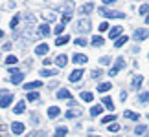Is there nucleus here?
<instances>
[{
	"mask_svg": "<svg viewBox=\"0 0 149 137\" xmlns=\"http://www.w3.org/2000/svg\"><path fill=\"white\" fill-rule=\"evenodd\" d=\"M100 15L107 16V18H125V13L122 11H112V9H107V8H100Z\"/></svg>",
	"mask_w": 149,
	"mask_h": 137,
	"instance_id": "1",
	"label": "nucleus"
},
{
	"mask_svg": "<svg viewBox=\"0 0 149 137\" xmlns=\"http://www.w3.org/2000/svg\"><path fill=\"white\" fill-rule=\"evenodd\" d=\"M123 66H125V60H123V57H118V59H116V64H114V66L111 68L109 75H111V77H116V75H118V71L122 70Z\"/></svg>",
	"mask_w": 149,
	"mask_h": 137,
	"instance_id": "2",
	"label": "nucleus"
},
{
	"mask_svg": "<svg viewBox=\"0 0 149 137\" xmlns=\"http://www.w3.org/2000/svg\"><path fill=\"white\" fill-rule=\"evenodd\" d=\"M77 29L81 31V33L90 31V20H88V18H81V20L77 22Z\"/></svg>",
	"mask_w": 149,
	"mask_h": 137,
	"instance_id": "3",
	"label": "nucleus"
},
{
	"mask_svg": "<svg viewBox=\"0 0 149 137\" xmlns=\"http://www.w3.org/2000/svg\"><path fill=\"white\" fill-rule=\"evenodd\" d=\"M24 130H26V126H24L22 123H11V132H13L15 135L24 134Z\"/></svg>",
	"mask_w": 149,
	"mask_h": 137,
	"instance_id": "4",
	"label": "nucleus"
},
{
	"mask_svg": "<svg viewBox=\"0 0 149 137\" xmlns=\"http://www.w3.org/2000/svg\"><path fill=\"white\" fill-rule=\"evenodd\" d=\"M11 101H13V95L11 93H6V97H0V108H9Z\"/></svg>",
	"mask_w": 149,
	"mask_h": 137,
	"instance_id": "5",
	"label": "nucleus"
},
{
	"mask_svg": "<svg viewBox=\"0 0 149 137\" xmlns=\"http://www.w3.org/2000/svg\"><path fill=\"white\" fill-rule=\"evenodd\" d=\"M147 37H149V31L144 29V27H140V29L134 31V38H136V40H146Z\"/></svg>",
	"mask_w": 149,
	"mask_h": 137,
	"instance_id": "6",
	"label": "nucleus"
},
{
	"mask_svg": "<svg viewBox=\"0 0 149 137\" xmlns=\"http://www.w3.org/2000/svg\"><path fill=\"white\" fill-rule=\"evenodd\" d=\"M123 33V27L122 26H114L111 31H109V37L111 38H120V35Z\"/></svg>",
	"mask_w": 149,
	"mask_h": 137,
	"instance_id": "7",
	"label": "nucleus"
},
{
	"mask_svg": "<svg viewBox=\"0 0 149 137\" xmlns=\"http://www.w3.org/2000/svg\"><path fill=\"white\" fill-rule=\"evenodd\" d=\"M41 86H42V82H41V81H33V82H28V84H24L22 88H24V90H28V91H33V90L37 91V88H41Z\"/></svg>",
	"mask_w": 149,
	"mask_h": 137,
	"instance_id": "8",
	"label": "nucleus"
},
{
	"mask_svg": "<svg viewBox=\"0 0 149 137\" xmlns=\"http://www.w3.org/2000/svg\"><path fill=\"white\" fill-rule=\"evenodd\" d=\"M72 60L76 62V64H85V62L88 60V57L83 55V53H76V55H72Z\"/></svg>",
	"mask_w": 149,
	"mask_h": 137,
	"instance_id": "9",
	"label": "nucleus"
},
{
	"mask_svg": "<svg viewBox=\"0 0 149 137\" xmlns=\"http://www.w3.org/2000/svg\"><path fill=\"white\" fill-rule=\"evenodd\" d=\"M81 77H83V70H74L70 73V82H77V81H81Z\"/></svg>",
	"mask_w": 149,
	"mask_h": 137,
	"instance_id": "10",
	"label": "nucleus"
},
{
	"mask_svg": "<svg viewBox=\"0 0 149 137\" xmlns=\"http://www.w3.org/2000/svg\"><path fill=\"white\" fill-rule=\"evenodd\" d=\"M37 33H39L41 37H46V35H50V26H48V24H41V26L37 27Z\"/></svg>",
	"mask_w": 149,
	"mask_h": 137,
	"instance_id": "11",
	"label": "nucleus"
},
{
	"mask_svg": "<svg viewBox=\"0 0 149 137\" xmlns=\"http://www.w3.org/2000/svg\"><path fill=\"white\" fill-rule=\"evenodd\" d=\"M57 99H66V101H72V95H70V91H68V90L63 88V90L57 91Z\"/></svg>",
	"mask_w": 149,
	"mask_h": 137,
	"instance_id": "12",
	"label": "nucleus"
},
{
	"mask_svg": "<svg viewBox=\"0 0 149 137\" xmlns=\"http://www.w3.org/2000/svg\"><path fill=\"white\" fill-rule=\"evenodd\" d=\"M9 81L11 82H13V84H20L22 81H24V73H13V75H11V79H9Z\"/></svg>",
	"mask_w": 149,
	"mask_h": 137,
	"instance_id": "13",
	"label": "nucleus"
},
{
	"mask_svg": "<svg viewBox=\"0 0 149 137\" xmlns=\"http://www.w3.org/2000/svg\"><path fill=\"white\" fill-rule=\"evenodd\" d=\"M13 112L17 113V115H19V113H24V112H26V102H24V101L17 102V104H15V108H13Z\"/></svg>",
	"mask_w": 149,
	"mask_h": 137,
	"instance_id": "14",
	"label": "nucleus"
},
{
	"mask_svg": "<svg viewBox=\"0 0 149 137\" xmlns=\"http://www.w3.org/2000/svg\"><path fill=\"white\" fill-rule=\"evenodd\" d=\"M48 53V44H39L35 48V55H46Z\"/></svg>",
	"mask_w": 149,
	"mask_h": 137,
	"instance_id": "15",
	"label": "nucleus"
},
{
	"mask_svg": "<svg viewBox=\"0 0 149 137\" xmlns=\"http://www.w3.org/2000/svg\"><path fill=\"white\" fill-rule=\"evenodd\" d=\"M55 62H57V66H59V68H65L68 59H66V55H57L55 57Z\"/></svg>",
	"mask_w": 149,
	"mask_h": 137,
	"instance_id": "16",
	"label": "nucleus"
},
{
	"mask_svg": "<svg viewBox=\"0 0 149 137\" xmlns=\"http://www.w3.org/2000/svg\"><path fill=\"white\" fill-rule=\"evenodd\" d=\"M59 113H61V110H59L57 106H50V108H48V117H50V119H55Z\"/></svg>",
	"mask_w": 149,
	"mask_h": 137,
	"instance_id": "17",
	"label": "nucleus"
},
{
	"mask_svg": "<svg viewBox=\"0 0 149 137\" xmlns=\"http://www.w3.org/2000/svg\"><path fill=\"white\" fill-rule=\"evenodd\" d=\"M103 106H105V108H109V110H111V112H114V102H112V99H111V97H103Z\"/></svg>",
	"mask_w": 149,
	"mask_h": 137,
	"instance_id": "18",
	"label": "nucleus"
},
{
	"mask_svg": "<svg viewBox=\"0 0 149 137\" xmlns=\"http://www.w3.org/2000/svg\"><path fill=\"white\" fill-rule=\"evenodd\" d=\"M123 115L127 117V119H131V121H138V119H140L138 113H136V112H131V110H125V112H123Z\"/></svg>",
	"mask_w": 149,
	"mask_h": 137,
	"instance_id": "19",
	"label": "nucleus"
},
{
	"mask_svg": "<svg viewBox=\"0 0 149 137\" xmlns=\"http://www.w3.org/2000/svg\"><path fill=\"white\" fill-rule=\"evenodd\" d=\"M142 82H144V77H142V75H136L133 79V90H138L142 86Z\"/></svg>",
	"mask_w": 149,
	"mask_h": 137,
	"instance_id": "20",
	"label": "nucleus"
},
{
	"mask_svg": "<svg viewBox=\"0 0 149 137\" xmlns=\"http://www.w3.org/2000/svg\"><path fill=\"white\" fill-rule=\"evenodd\" d=\"M68 134V128L66 126H57L55 128V137H65Z\"/></svg>",
	"mask_w": 149,
	"mask_h": 137,
	"instance_id": "21",
	"label": "nucleus"
},
{
	"mask_svg": "<svg viewBox=\"0 0 149 137\" xmlns=\"http://www.w3.org/2000/svg\"><path fill=\"white\" fill-rule=\"evenodd\" d=\"M103 112V106L101 104H96V106H92V108H90V115H100V113Z\"/></svg>",
	"mask_w": 149,
	"mask_h": 137,
	"instance_id": "22",
	"label": "nucleus"
},
{
	"mask_svg": "<svg viewBox=\"0 0 149 137\" xmlns=\"http://www.w3.org/2000/svg\"><path fill=\"white\" fill-rule=\"evenodd\" d=\"M79 115H81V110H79V108H77V110H68V112H66V117H68V119H76V117H79Z\"/></svg>",
	"mask_w": 149,
	"mask_h": 137,
	"instance_id": "23",
	"label": "nucleus"
},
{
	"mask_svg": "<svg viewBox=\"0 0 149 137\" xmlns=\"http://www.w3.org/2000/svg\"><path fill=\"white\" fill-rule=\"evenodd\" d=\"M42 77H54V75H57V71L55 70H48V68H44V70H41L39 71Z\"/></svg>",
	"mask_w": 149,
	"mask_h": 137,
	"instance_id": "24",
	"label": "nucleus"
},
{
	"mask_svg": "<svg viewBox=\"0 0 149 137\" xmlns=\"http://www.w3.org/2000/svg\"><path fill=\"white\" fill-rule=\"evenodd\" d=\"M111 88H112V84H111V82H101L100 86H98V91H101V93H105V91H109Z\"/></svg>",
	"mask_w": 149,
	"mask_h": 137,
	"instance_id": "25",
	"label": "nucleus"
},
{
	"mask_svg": "<svg viewBox=\"0 0 149 137\" xmlns=\"http://www.w3.org/2000/svg\"><path fill=\"white\" fill-rule=\"evenodd\" d=\"M81 99L85 102H90V101H94V95L90 93V91H81Z\"/></svg>",
	"mask_w": 149,
	"mask_h": 137,
	"instance_id": "26",
	"label": "nucleus"
},
{
	"mask_svg": "<svg viewBox=\"0 0 149 137\" xmlns=\"http://www.w3.org/2000/svg\"><path fill=\"white\" fill-rule=\"evenodd\" d=\"M68 40H70V35H65V37H59V38H57V40H55V46H65Z\"/></svg>",
	"mask_w": 149,
	"mask_h": 137,
	"instance_id": "27",
	"label": "nucleus"
},
{
	"mask_svg": "<svg viewBox=\"0 0 149 137\" xmlns=\"http://www.w3.org/2000/svg\"><path fill=\"white\" fill-rule=\"evenodd\" d=\"M39 99H41V95H39V91H30V93H28V101L35 102V101H39Z\"/></svg>",
	"mask_w": 149,
	"mask_h": 137,
	"instance_id": "28",
	"label": "nucleus"
},
{
	"mask_svg": "<svg viewBox=\"0 0 149 137\" xmlns=\"http://www.w3.org/2000/svg\"><path fill=\"white\" fill-rule=\"evenodd\" d=\"M127 40H129V37H125V35H123V37L116 38V42H114V46H116V48H122V46H123L125 42H127Z\"/></svg>",
	"mask_w": 149,
	"mask_h": 137,
	"instance_id": "29",
	"label": "nucleus"
},
{
	"mask_svg": "<svg viewBox=\"0 0 149 137\" xmlns=\"http://www.w3.org/2000/svg\"><path fill=\"white\" fill-rule=\"evenodd\" d=\"M146 132H147V126H144V124H138V126L134 128V134L136 135H144Z\"/></svg>",
	"mask_w": 149,
	"mask_h": 137,
	"instance_id": "30",
	"label": "nucleus"
},
{
	"mask_svg": "<svg viewBox=\"0 0 149 137\" xmlns=\"http://www.w3.org/2000/svg\"><path fill=\"white\" fill-rule=\"evenodd\" d=\"M147 101H149V93H147V91H142V93L138 95V102H142V104H146Z\"/></svg>",
	"mask_w": 149,
	"mask_h": 137,
	"instance_id": "31",
	"label": "nucleus"
},
{
	"mask_svg": "<svg viewBox=\"0 0 149 137\" xmlns=\"http://www.w3.org/2000/svg\"><path fill=\"white\" fill-rule=\"evenodd\" d=\"M81 13H90V11H94V4H85V5H81Z\"/></svg>",
	"mask_w": 149,
	"mask_h": 137,
	"instance_id": "32",
	"label": "nucleus"
},
{
	"mask_svg": "<svg viewBox=\"0 0 149 137\" xmlns=\"http://www.w3.org/2000/svg\"><path fill=\"white\" fill-rule=\"evenodd\" d=\"M103 42H105V40H103V38H101L100 35H96V37L92 38V46H96V48H100V46H103Z\"/></svg>",
	"mask_w": 149,
	"mask_h": 137,
	"instance_id": "33",
	"label": "nucleus"
},
{
	"mask_svg": "<svg viewBox=\"0 0 149 137\" xmlns=\"http://www.w3.org/2000/svg\"><path fill=\"white\" fill-rule=\"evenodd\" d=\"M17 62H19V59H17L15 55H9V57H6V64L13 66V64H17Z\"/></svg>",
	"mask_w": 149,
	"mask_h": 137,
	"instance_id": "34",
	"label": "nucleus"
},
{
	"mask_svg": "<svg viewBox=\"0 0 149 137\" xmlns=\"http://www.w3.org/2000/svg\"><path fill=\"white\" fill-rule=\"evenodd\" d=\"M42 18H44V20H50V22H54V20H55V15L52 13V11H46V13H42Z\"/></svg>",
	"mask_w": 149,
	"mask_h": 137,
	"instance_id": "35",
	"label": "nucleus"
},
{
	"mask_svg": "<svg viewBox=\"0 0 149 137\" xmlns=\"http://www.w3.org/2000/svg\"><path fill=\"white\" fill-rule=\"evenodd\" d=\"M19 20H20V16H19V15H15L13 18H11V22H9V26H11V27H13V29H15V27L19 26Z\"/></svg>",
	"mask_w": 149,
	"mask_h": 137,
	"instance_id": "36",
	"label": "nucleus"
},
{
	"mask_svg": "<svg viewBox=\"0 0 149 137\" xmlns=\"http://www.w3.org/2000/svg\"><path fill=\"white\" fill-rule=\"evenodd\" d=\"M112 121H116V115H105L101 119V123L103 124H107V123H112Z\"/></svg>",
	"mask_w": 149,
	"mask_h": 137,
	"instance_id": "37",
	"label": "nucleus"
},
{
	"mask_svg": "<svg viewBox=\"0 0 149 137\" xmlns=\"http://www.w3.org/2000/svg\"><path fill=\"white\" fill-rule=\"evenodd\" d=\"M72 20V13H63V22L61 24H68Z\"/></svg>",
	"mask_w": 149,
	"mask_h": 137,
	"instance_id": "38",
	"label": "nucleus"
},
{
	"mask_svg": "<svg viewBox=\"0 0 149 137\" xmlns=\"http://www.w3.org/2000/svg\"><path fill=\"white\" fill-rule=\"evenodd\" d=\"M118 130H120V124H116V123H114V124H111V126H109V132H112V134H116Z\"/></svg>",
	"mask_w": 149,
	"mask_h": 137,
	"instance_id": "39",
	"label": "nucleus"
},
{
	"mask_svg": "<svg viewBox=\"0 0 149 137\" xmlns=\"http://www.w3.org/2000/svg\"><path fill=\"white\" fill-rule=\"evenodd\" d=\"M101 70H92V73H90V75H92V79H100L101 77Z\"/></svg>",
	"mask_w": 149,
	"mask_h": 137,
	"instance_id": "40",
	"label": "nucleus"
},
{
	"mask_svg": "<svg viewBox=\"0 0 149 137\" xmlns=\"http://www.w3.org/2000/svg\"><path fill=\"white\" fill-rule=\"evenodd\" d=\"M138 11H140V15H146L147 11H149V5H147V4H144V5H140V9H138Z\"/></svg>",
	"mask_w": 149,
	"mask_h": 137,
	"instance_id": "41",
	"label": "nucleus"
},
{
	"mask_svg": "<svg viewBox=\"0 0 149 137\" xmlns=\"http://www.w3.org/2000/svg\"><path fill=\"white\" fill-rule=\"evenodd\" d=\"M100 64H111V57H101V59H100Z\"/></svg>",
	"mask_w": 149,
	"mask_h": 137,
	"instance_id": "42",
	"label": "nucleus"
},
{
	"mask_svg": "<svg viewBox=\"0 0 149 137\" xmlns=\"http://www.w3.org/2000/svg\"><path fill=\"white\" fill-rule=\"evenodd\" d=\"M76 44H77V46H87V40H85L83 37H77V38H76Z\"/></svg>",
	"mask_w": 149,
	"mask_h": 137,
	"instance_id": "43",
	"label": "nucleus"
},
{
	"mask_svg": "<svg viewBox=\"0 0 149 137\" xmlns=\"http://www.w3.org/2000/svg\"><path fill=\"white\" fill-rule=\"evenodd\" d=\"M63 29H65V24H59V26H55V33H57V35H61V33H63Z\"/></svg>",
	"mask_w": 149,
	"mask_h": 137,
	"instance_id": "44",
	"label": "nucleus"
},
{
	"mask_svg": "<svg viewBox=\"0 0 149 137\" xmlns=\"http://www.w3.org/2000/svg\"><path fill=\"white\" fill-rule=\"evenodd\" d=\"M109 27H111V26H109L107 22H101V24H100V31H107Z\"/></svg>",
	"mask_w": 149,
	"mask_h": 137,
	"instance_id": "45",
	"label": "nucleus"
},
{
	"mask_svg": "<svg viewBox=\"0 0 149 137\" xmlns=\"http://www.w3.org/2000/svg\"><path fill=\"white\" fill-rule=\"evenodd\" d=\"M120 99H122V101L127 99V91H122V93H120Z\"/></svg>",
	"mask_w": 149,
	"mask_h": 137,
	"instance_id": "46",
	"label": "nucleus"
},
{
	"mask_svg": "<svg viewBox=\"0 0 149 137\" xmlns=\"http://www.w3.org/2000/svg\"><path fill=\"white\" fill-rule=\"evenodd\" d=\"M116 0H103V4H114Z\"/></svg>",
	"mask_w": 149,
	"mask_h": 137,
	"instance_id": "47",
	"label": "nucleus"
},
{
	"mask_svg": "<svg viewBox=\"0 0 149 137\" xmlns=\"http://www.w3.org/2000/svg\"><path fill=\"white\" fill-rule=\"evenodd\" d=\"M28 137H35V132H31V134H28Z\"/></svg>",
	"mask_w": 149,
	"mask_h": 137,
	"instance_id": "48",
	"label": "nucleus"
},
{
	"mask_svg": "<svg viewBox=\"0 0 149 137\" xmlns=\"http://www.w3.org/2000/svg\"><path fill=\"white\" fill-rule=\"evenodd\" d=\"M146 24H149V15H147V16H146Z\"/></svg>",
	"mask_w": 149,
	"mask_h": 137,
	"instance_id": "49",
	"label": "nucleus"
},
{
	"mask_svg": "<svg viewBox=\"0 0 149 137\" xmlns=\"http://www.w3.org/2000/svg\"><path fill=\"white\" fill-rule=\"evenodd\" d=\"M144 137H149V132H146V134H144Z\"/></svg>",
	"mask_w": 149,
	"mask_h": 137,
	"instance_id": "50",
	"label": "nucleus"
},
{
	"mask_svg": "<svg viewBox=\"0 0 149 137\" xmlns=\"http://www.w3.org/2000/svg\"><path fill=\"white\" fill-rule=\"evenodd\" d=\"M2 35H4V31H2V29H0V37H2Z\"/></svg>",
	"mask_w": 149,
	"mask_h": 137,
	"instance_id": "51",
	"label": "nucleus"
},
{
	"mask_svg": "<svg viewBox=\"0 0 149 137\" xmlns=\"http://www.w3.org/2000/svg\"><path fill=\"white\" fill-rule=\"evenodd\" d=\"M88 137H100V135H88Z\"/></svg>",
	"mask_w": 149,
	"mask_h": 137,
	"instance_id": "52",
	"label": "nucleus"
},
{
	"mask_svg": "<svg viewBox=\"0 0 149 137\" xmlns=\"http://www.w3.org/2000/svg\"><path fill=\"white\" fill-rule=\"evenodd\" d=\"M4 137H9V135H4Z\"/></svg>",
	"mask_w": 149,
	"mask_h": 137,
	"instance_id": "53",
	"label": "nucleus"
},
{
	"mask_svg": "<svg viewBox=\"0 0 149 137\" xmlns=\"http://www.w3.org/2000/svg\"><path fill=\"white\" fill-rule=\"evenodd\" d=\"M147 117H149V115H147Z\"/></svg>",
	"mask_w": 149,
	"mask_h": 137,
	"instance_id": "54",
	"label": "nucleus"
}]
</instances>
